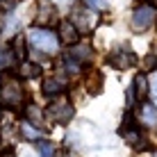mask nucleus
<instances>
[{
    "instance_id": "f257e3e1",
    "label": "nucleus",
    "mask_w": 157,
    "mask_h": 157,
    "mask_svg": "<svg viewBox=\"0 0 157 157\" xmlns=\"http://www.w3.org/2000/svg\"><path fill=\"white\" fill-rule=\"evenodd\" d=\"M30 50L36 55H55L59 50V34H55L48 28H30L25 34Z\"/></svg>"
},
{
    "instance_id": "f03ea898",
    "label": "nucleus",
    "mask_w": 157,
    "mask_h": 157,
    "mask_svg": "<svg viewBox=\"0 0 157 157\" xmlns=\"http://www.w3.org/2000/svg\"><path fill=\"white\" fill-rule=\"evenodd\" d=\"M75 114L71 100L66 98V96H55V98L50 100V105L46 107V116L50 118L52 123H57V125H66V123H71V118Z\"/></svg>"
},
{
    "instance_id": "7ed1b4c3",
    "label": "nucleus",
    "mask_w": 157,
    "mask_h": 157,
    "mask_svg": "<svg viewBox=\"0 0 157 157\" xmlns=\"http://www.w3.org/2000/svg\"><path fill=\"white\" fill-rule=\"evenodd\" d=\"M23 98H25V89L18 80L9 78L5 80L2 86H0V105L2 107H9V109H16V107L23 105Z\"/></svg>"
},
{
    "instance_id": "20e7f679",
    "label": "nucleus",
    "mask_w": 157,
    "mask_h": 157,
    "mask_svg": "<svg viewBox=\"0 0 157 157\" xmlns=\"http://www.w3.org/2000/svg\"><path fill=\"white\" fill-rule=\"evenodd\" d=\"M155 16H157V12H155L153 5H139V7L132 12L130 25H132L134 32H144V30H148L150 25L155 23Z\"/></svg>"
},
{
    "instance_id": "39448f33",
    "label": "nucleus",
    "mask_w": 157,
    "mask_h": 157,
    "mask_svg": "<svg viewBox=\"0 0 157 157\" xmlns=\"http://www.w3.org/2000/svg\"><path fill=\"white\" fill-rule=\"evenodd\" d=\"M109 64H112L114 68H118V71H125V68H130V66H134V64H137V57H134V52L130 50L128 46H118V48L112 50Z\"/></svg>"
},
{
    "instance_id": "423d86ee",
    "label": "nucleus",
    "mask_w": 157,
    "mask_h": 157,
    "mask_svg": "<svg viewBox=\"0 0 157 157\" xmlns=\"http://www.w3.org/2000/svg\"><path fill=\"white\" fill-rule=\"evenodd\" d=\"M71 23L78 28L80 32H89L96 25V14L89 7H75L71 12Z\"/></svg>"
},
{
    "instance_id": "0eeeda50",
    "label": "nucleus",
    "mask_w": 157,
    "mask_h": 157,
    "mask_svg": "<svg viewBox=\"0 0 157 157\" xmlns=\"http://www.w3.org/2000/svg\"><path fill=\"white\" fill-rule=\"evenodd\" d=\"M57 21V7L50 0H39L36 2V25L39 28H48Z\"/></svg>"
},
{
    "instance_id": "6e6552de",
    "label": "nucleus",
    "mask_w": 157,
    "mask_h": 157,
    "mask_svg": "<svg viewBox=\"0 0 157 157\" xmlns=\"http://www.w3.org/2000/svg\"><path fill=\"white\" fill-rule=\"evenodd\" d=\"M25 121L32 123V125H36L39 130H48L50 128V125H46V112H43V107L34 105V102L25 105Z\"/></svg>"
},
{
    "instance_id": "1a4fd4ad",
    "label": "nucleus",
    "mask_w": 157,
    "mask_h": 157,
    "mask_svg": "<svg viewBox=\"0 0 157 157\" xmlns=\"http://www.w3.org/2000/svg\"><path fill=\"white\" fill-rule=\"evenodd\" d=\"M59 41L66 43V46H75L80 41V30L71 23V18L59 23Z\"/></svg>"
},
{
    "instance_id": "9d476101",
    "label": "nucleus",
    "mask_w": 157,
    "mask_h": 157,
    "mask_svg": "<svg viewBox=\"0 0 157 157\" xmlns=\"http://www.w3.org/2000/svg\"><path fill=\"white\" fill-rule=\"evenodd\" d=\"M91 55H94V50H91L89 43H75V46H71V50L66 52V57H71L73 62H78V64H80V66L89 62Z\"/></svg>"
},
{
    "instance_id": "9b49d317",
    "label": "nucleus",
    "mask_w": 157,
    "mask_h": 157,
    "mask_svg": "<svg viewBox=\"0 0 157 157\" xmlns=\"http://www.w3.org/2000/svg\"><path fill=\"white\" fill-rule=\"evenodd\" d=\"M148 80H146V75L144 73H137L134 75V80H132V86H130V94H132V100L137 98V100H141L146 98V94H148Z\"/></svg>"
},
{
    "instance_id": "f8f14e48",
    "label": "nucleus",
    "mask_w": 157,
    "mask_h": 157,
    "mask_svg": "<svg viewBox=\"0 0 157 157\" xmlns=\"http://www.w3.org/2000/svg\"><path fill=\"white\" fill-rule=\"evenodd\" d=\"M139 121L146 128H157V107L150 105V102H141V107H139Z\"/></svg>"
},
{
    "instance_id": "ddd939ff",
    "label": "nucleus",
    "mask_w": 157,
    "mask_h": 157,
    "mask_svg": "<svg viewBox=\"0 0 157 157\" xmlns=\"http://www.w3.org/2000/svg\"><path fill=\"white\" fill-rule=\"evenodd\" d=\"M62 89H64V82L59 78H50V80L43 82V94H46V96H59Z\"/></svg>"
},
{
    "instance_id": "4468645a",
    "label": "nucleus",
    "mask_w": 157,
    "mask_h": 157,
    "mask_svg": "<svg viewBox=\"0 0 157 157\" xmlns=\"http://www.w3.org/2000/svg\"><path fill=\"white\" fill-rule=\"evenodd\" d=\"M18 73H21V78H39L41 68H39V64H34V62H23Z\"/></svg>"
},
{
    "instance_id": "2eb2a0df",
    "label": "nucleus",
    "mask_w": 157,
    "mask_h": 157,
    "mask_svg": "<svg viewBox=\"0 0 157 157\" xmlns=\"http://www.w3.org/2000/svg\"><path fill=\"white\" fill-rule=\"evenodd\" d=\"M86 89H89L91 94H100V89H102V75L98 71L89 73V78H86Z\"/></svg>"
},
{
    "instance_id": "dca6fc26",
    "label": "nucleus",
    "mask_w": 157,
    "mask_h": 157,
    "mask_svg": "<svg viewBox=\"0 0 157 157\" xmlns=\"http://www.w3.org/2000/svg\"><path fill=\"white\" fill-rule=\"evenodd\" d=\"M21 132H23V137L28 139V141H39V134H41L39 128H34V125H32V123H28V121L21 125Z\"/></svg>"
},
{
    "instance_id": "f3484780",
    "label": "nucleus",
    "mask_w": 157,
    "mask_h": 157,
    "mask_svg": "<svg viewBox=\"0 0 157 157\" xmlns=\"http://www.w3.org/2000/svg\"><path fill=\"white\" fill-rule=\"evenodd\" d=\"M34 146H36V150H39L41 157H55V148H52L50 141H46V139H39Z\"/></svg>"
},
{
    "instance_id": "a211bd4d",
    "label": "nucleus",
    "mask_w": 157,
    "mask_h": 157,
    "mask_svg": "<svg viewBox=\"0 0 157 157\" xmlns=\"http://www.w3.org/2000/svg\"><path fill=\"white\" fill-rule=\"evenodd\" d=\"M12 57H14L12 48H5V50H0V66H9V64H12Z\"/></svg>"
},
{
    "instance_id": "6ab92c4d",
    "label": "nucleus",
    "mask_w": 157,
    "mask_h": 157,
    "mask_svg": "<svg viewBox=\"0 0 157 157\" xmlns=\"http://www.w3.org/2000/svg\"><path fill=\"white\" fill-rule=\"evenodd\" d=\"M86 7H94V9H107V2L105 0H84Z\"/></svg>"
},
{
    "instance_id": "aec40b11",
    "label": "nucleus",
    "mask_w": 157,
    "mask_h": 157,
    "mask_svg": "<svg viewBox=\"0 0 157 157\" xmlns=\"http://www.w3.org/2000/svg\"><path fill=\"white\" fill-rule=\"evenodd\" d=\"M150 94H153V100H155V107H157V73L153 75V82H150Z\"/></svg>"
},
{
    "instance_id": "412c9836",
    "label": "nucleus",
    "mask_w": 157,
    "mask_h": 157,
    "mask_svg": "<svg viewBox=\"0 0 157 157\" xmlns=\"http://www.w3.org/2000/svg\"><path fill=\"white\" fill-rule=\"evenodd\" d=\"M2 157H16V155H14V153H12V150H9V148H7V150H5V155H2Z\"/></svg>"
},
{
    "instance_id": "4be33fe9",
    "label": "nucleus",
    "mask_w": 157,
    "mask_h": 157,
    "mask_svg": "<svg viewBox=\"0 0 157 157\" xmlns=\"http://www.w3.org/2000/svg\"><path fill=\"white\" fill-rule=\"evenodd\" d=\"M150 2H153V7H155V9H157V0H150Z\"/></svg>"
},
{
    "instance_id": "5701e85b",
    "label": "nucleus",
    "mask_w": 157,
    "mask_h": 157,
    "mask_svg": "<svg viewBox=\"0 0 157 157\" xmlns=\"http://www.w3.org/2000/svg\"><path fill=\"white\" fill-rule=\"evenodd\" d=\"M59 157H71V155H68V153H64V155H59Z\"/></svg>"
},
{
    "instance_id": "b1692460",
    "label": "nucleus",
    "mask_w": 157,
    "mask_h": 157,
    "mask_svg": "<svg viewBox=\"0 0 157 157\" xmlns=\"http://www.w3.org/2000/svg\"><path fill=\"white\" fill-rule=\"evenodd\" d=\"M0 32H2V21H0Z\"/></svg>"
},
{
    "instance_id": "393cba45",
    "label": "nucleus",
    "mask_w": 157,
    "mask_h": 157,
    "mask_svg": "<svg viewBox=\"0 0 157 157\" xmlns=\"http://www.w3.org/2000/svg\"><path fill=\"white\" fill-rule=\"evenodd\" d=\"M155 157H157V153H155Z\"/></svg>"
}]
</instances>
